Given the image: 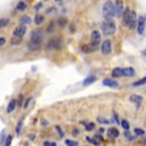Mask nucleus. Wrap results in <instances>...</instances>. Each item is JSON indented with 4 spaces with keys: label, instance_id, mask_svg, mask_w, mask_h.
<instances>
[{
    "label": "nucleus",
    "instance_id": "obj_10",
    "mask_svg": "<svg viewBox=\"0 0 146 146\" xmlns=\"http://www.w3.org/2000/svg\"><path fill=\"white\" fill-rule=\"evenodd\" d=\"M103 86H108V88H119V82L112 78H106L103 80Z\"/></svg>",
    "mask_w": 146,
    "mask_h": 146
},
{
    "label": "nucleus",
    "instance_id": "obj_38",
    "mask_svg": "<svg viewBox=\"0 0 146 146\" xmlns=\"http://www.w3.org/2000/svg\"><path fill=\"white\" fill-rule=\"evenodd\" d=\"M43 7V3H38V4H35V7H34V9H35V11H39L40 8H42Z\"/></svg>",
    "mask_w": 146,
    "mask_h": 146
},
{
    "label": "nucleus",
    "instance_id": "obj_11",
    "mask_svg": "<svg viewBox=\"0 0 146 146\" xmlns=\"http://www.w3.org/2000/svg\"><path fill=\"white\" fill-rule=\"evenodd\" d=\"M40 43H42V40H34V42H29L27 47H29V50H30V51H36V50L40 48Z\"/></svg>",
    "mask_w": 146,
    "mask_h": 146
},
{
    "label": "nucleus",
    "instance_id": "obj_42",
    "mask_svg": "<svg viewBox=\"0 0 146 146\" xmlns=\"http://www.w3.org/2000/svg\"><path fill=\"white\" fill-rule=\"evenodd\" d=\"M72 133L74 134V136H76V134H78V133H80V131H78V129H73V131H72Z\"/></svg>",
    "mask_w": 146,
    "mask_h": 146
},
{
    "label": "nucleus",
    "instance_id": "obj_21",
    "mask_svg": "<svg viewBox=\"0 0 146 146\" xmlns=\"http://www.w3.org/2000/svg\"><path fill=\"white\" fill-rule=\"evenodd\" d=\"M145 82H146V77H143V78H141V80H138V81L133 82V84H132V86H133V88H138V86L145 85Z\"/></svg>",
    "mask_w": 146,
    "mask_h": 146
},
{
    "label": "nucleus",
    "instance_id": "obj_16",
    "mask_svg": "<svg viewBox=\"0 0 146 146\" xmlns=\"http://www.w3.org/2000/svg\"><path fill=\"white\" fill-rule=\"evenodd\" d=\"M16 106H17V100L12 99L11 102H9L8 107H7V112H13V111H15V108H16Z\"/></svg>",
    "mask_w": 146,
    "mask_h": 146
},
{
    "label": "nucleus",
    "instance_id": "obj_19",
    "mask_svg": "<svg viewBox=\"0 0 146 146\" xmlns=\"http://www.w3.org/2000/svg\"><path fill=\"white\" fill-rule=\"evenodd\" d=\"M30 21H31L30 16H22V17L20 18V24H21L22 26H25V25H27V24H30Z\"/></svg>",
    "mask_w": 146,
    "mask_h": 146
},
{
    "label": "nucleus",
    "instance_id": "obj_30",
    "mask_svg": "<svg viewBox=\"0 0 146 146\" xmlns=\"http://www.w3.org/2000/svg\"><path fill=\"white\" fill-rule=\"evenodd\" d=\"M95 128V124L94 123H89V124H86V131H93V129H94Z\"/></svg>",
    "mask_w": 146,
    "mask_h": 146
},
{
    "label": "nucleus",
    "instance_id": "obj_13",
    "mask_svg": "<svg viewBox=\"0 0 146 146\" xmlns=\"http://www.w3.org/2000/svg\"><path fill=\"white\" fill-rule=\"evenodd\" d=\"M95 80H97V77H95V76H88L85 80H84L82 85H84V86H89V85H91L93 82H95Z\"/></svg>",
    "mask_w": 146,
    "mask_h": 146
},
{
    "label": "nucleus",
    "instance_id": "obj_27",
    "mask_svg": "<svg viewBox=\"0 0 146 146\" xmlns=\"http://www.w3.org/2000/svg\"><path fill=\"white\" fill-rule=\"evenodd\" d=\"M22 124H24V120H21V121L17 124V127H16V133L20 134L21 133V129H22Z\"/></svg>",
    "mask_w": 146,
    "mask_h": 146
},
{
    "label": "nucleus",
    "instance_id": "obj_5",
    "mask_svg": "<svg viewBox=\"0 0 146 146\" xmlns=\"http://www.w3.org/2000/svg\"><path fill=\"white\" fill-rule=\"evenodd\" d=\"M111 50H112V44H111V40L106 39L104 42H102V46H100V51L103 55H110L111 54Z\"/></svg>",
    "mask_w": 146,
    "mask_h": 146
},
{
    "label": "nucleus",
    "instance_id": "obj_20",
    "mask_svg": "<svg viewBox=\"0 0 146 146\" xmlns=\"http://www.w3.org/2000/svg\"><path fill=\"white\" fill-rule=\"evenodd\" d=\"M16 9L20 11V12H21V11H25V9H26V1H18L17 5H16Z\"/></svg>",
    "mask_w": 146,
    "mask_h": 146
},
{
    "label": "nucleus",
    "instance_id": "obj_37",
    "mask_svg": "<svg viewBox=\"0 0 146 146\" xmlns=\"http://www.w3.org/2000/svg\"><path fill=\"white\" fill-rule=\"evenodd\" d=\"M55 12H56V8H48L47 9V13H48V15H54Z\"/></svg>",
    "mask_w": 146,
    "mask_h": 146
},
{
    "label": "nucleus",
    "instance_id": "obj_35",
    "mask_svg": "<svg viewBox=\"0 0 146 146\" xmlns=\"http://www.w3.org/2000/svg\"><path fill=\"white\" fill-rule=\"evenodd\" d=\"M98 121H99L100 124H108V120H106V119H103V117H98Z\"/></svg>",
    "mask_w": 146,
    "mask_h": 146
},
{
    "label": "nucleus",
    "instance_id": "obj_8",
    "mask_svg": "<svg viewBox=\"0 0 146 146\" xmlns=\"http://www.w3.org/2000/svg\"><path fill=\"white\" fill-rule=\"evenodd\" d=\"M136 26V12H132L129 13V18H128V24H127V27L129 29H133Z\"/></svg>",
    "mask_w": 146,
    "mask_h": 146
},
{
    "label": "nucleus",
    "instance_id": "obj_26",
    "mask_svg": "<svg viewBox=\"0 0 146 146\" xmlns=\"http://www.w3.org/2000/svg\"><path fill=\"white\" fill-rule=\"evenodd\" d=\"M65 145L67 146H78V142L73 140H65Z\"/></svg>",
    "mask_w": 146,
    "mask_h": 146
},
{
    "label": "nucleus",
    "instance_id": "obj_22",
    "mask_svg": "<svg viewBox=\"0 0 146 146\" xmlns=\"http://www.w3.org/2000/svg\"><path fill=\"white\" fill-rule=\"evenodd\" d=\"M86 140H88V142H90V143H93V145H95V146H99V141H97L95 140V137H86Z\"/></svg>",
    "mask_w": 146,
    "mask_h": 146
},
{
    "label": "nucleus",
    "instance_id": "obj_18",
    "mask_svg": "<svg viewBox=\"0 0 146 146\" xmlns=\"http://www.w3.org/2000/svg\"><path fill=\"white\" fill-rule=\"evenodd\" d=\"M131 102H133V103H137V106H140V103L142 102V97H140V95H131Z\"/></svg>",
    "mask_w": 146,
    "mask_h": 146
},
{
    "label": "nucleus",
    "instance_id": "obj_34",
    "mask_svg": "<svg viewBox=\"0 0 146 146\" xmlns=\"http://www.w3.org/2000/svg\"><path fill=\"white\" fill-rule=\"evenodd\" d=\"M43 146H56V143L52 141H46V142H43Z\"/></svg>",
    "mask_w": 146,
    "mask_h": 146
},
{
    "label": "nucleus",
    "instance_id": "obj_29",
    "mask_svg": "<svg viewBox=\"0 0 146 146\" xmlns=\"http://www.w3.org/2000/svg\"><path fill=\"white\" fill-rule=\"evenodd\" d=\"M134 133H136L137 136H145V131L140 129V128H136V129H134Z\"/></svg>",
    "mask_w": 146,
    "mask_h": 146
},
{
    "label": "nucleus",
    "instance_id": "obj_1",
    "mask_svg": "<svg viewBox=\"0 0 146 146\" xmlns=\"http://www.w3.org/2000/svg\"><path fill=\"white\" fill-rule=\"evenodd\" d=\"M103 16L106 21H112L113 17L116 16L115 11V1H106L103 5Z\"/></svg>",
    "mask_w": 146,
    "mask_h": 146
},
{
    "label": "nucleus",
    "instance_id": "obj_23",
    "mask_svg": "<svg viewBox=\"0 0 146 146\" xmlns=\"http://www.w3.org/2000/svg\"><path fill=\"white\" fill-rule=\"evenodd\" d=\"M8 24H9L8 18H0V29H3V27L8 26Z\"/></svg>",
    "mask_w": 146,
    "mask_h": 146
},
{
    "label": "nucleus",
    "instance_id": "obj_41",
    "mask_svg": "<svg viewBox=\"0 0 146 146\" xmlns=\"http://www.w3.org/2000/svg\"><path fill=\"white\" fill-rule=\"evenodd\" d=\"M40 124H42V125H47V120L42 119V120H40Z\"/></svg>",
    "mask_w": 146,
    "mask_h": 146
},
{
    "label": "nucleus",
    "instance_id": "obj_39",
    "mask_svg": "<svg viewBox=\"0 0 146 146\" xmlns=\"http://www.w3.org/2000/svg\"><path fill=\"white\" fill-rule=\"evenodd\" d=\"M4 43H5V38H3V36H1V38H0V47H1Z\"/></svg>",
    "mask_w": 146,
    "mask_h": 146
},
{
    "label": "nucleus",
    "instance_id": "obj_31",
    "mask_svg": "<svg viewBox=\"0 0 146 146\" xmlns=\"http://www.w3.org/2000/svg\"><path fill=\"white\" fill-rule=\"evenodd\" d=\"M55 129H56V132L59 133V136H60V137H64V132H63V129H61L59 125H56V127H55Z\"/></svg>",
    "mask_w": 146,
    "mask_h": 146
},
{
    "label": "nucleus",
    "instance_id": "obj_12",
    "mask_svg": "<svg viewBox=\"0 0 146 146\" xmlns=\"http://www.w3.org/2000/svg\"><path fill=\"white\" fill-rule=\"evenodd\" d=\"M34 40H42V35H40L39 30H33L30 34V42H34Z\"/></svg>",
    "mask_w": 146,
    "mask_h": 146
},
{
    "label": "nucleus",
    "instance_id": "obj_24",
    "mask_svg": "<svg viewBox=\"0 0 146 146\" xmlns=\"http://www.w3.org/2000/svg\"><path fill=\"white\" fill-rule=\"evenodd\" d=\"M67 22H68V20L65 17H60L58 20V25H59V26H61V27L65 26V24H67Z\"/></svg>",
    "mask_w": 146,
    "mask_h": 146
},
{
    "label": "nucleus",
    "instance_id": "obj_25",
    "mask_svg": "<svg viewBox=\"0 0 146 146\" xmlns=\"http://www.w3.org/2000/svg\"><path fill=\"white\" fill-rule=\"evenodd\" d=\"M34 22H35L36 25H40V24L43 22V16L36 15V16H35V18H34Z\"/></svg>",
    "mask_w": 146,
    "mask_h": 146
},
{
    "label": "nucleus",
    "instance_id": "obj_32",
    "mask_svg": "<svg viewBox=\"0 0 146 146\" xmlns=\"http://www.w3.org/2000/svg\"><path fill=\"white\" fill-rule=\"evenodd\" d=\"M112 115H113V121H115V123H120V119H119L117 113H116L115 111H112Z\"/></svg>",
    "mask_w": 146,
    "mask_h": 146
},
{
    "label": "nucleus",
    "instance_id": "obj_17",
    "mask_svg": "<svg viewBox=\"0 0 146 146\" xmlns=\"http://www.w3.org/2000/svg\"><path fill=\"white\" fill-rule=\"evenodd\" d=\"M124 76V72H123V68H115L112 70V77H123Z\"/></svg>",
    "mask_w": 146,
    "mask_h": 146
},
{
    "label": "nucleus",
    "instance_id": "obj_2",
    "mask_svg": "<svg viewBox=\"0 0 146 146\" xmlns=\"http://www.w3.org/2000/svg\"><path fill=\"white\" fill-rule=\"evenodd\" d=\"M115 30H116V25L113 22V20L112 21H104L102 24V33L104 35H112L115 33Z\"/></svg>",
    "mask_w": 146,
    "mask_h": 146
},
{
    "label": "nucleus",
    "instance_id": "obj_6",
    "mask_svg": "<svg viewBox=\"0 0 146 146\" xmlns=\"http://www.w3.org/2000/svg\"><path fill=\"white\" fill-rule=\"evenodd\" d=\"M25 33H26V26L18 25V26L15 27V30H13V38H20L21 39Z\"/></svg>",
    "mask_w": 146,
    "mask_h": 146
},
{
    "label": "nucleus",
    "instance_id": "obj_15",
    "mask_svg": "<svg viewBox=\"0 0 146 146\" xmlns=\"http://www.w3.org/2000/svg\"><path fill=\"white\" fill-rule=\"evenodd\" d=\"M119 134H120V133H119V131L116 129V128L112 127V128H110V129H108V136L111 137V138H117Z\"/></svg>",
    "mask_w": 146,
    "mask_h": 146
},
{
    "label": "nucleus",
    "instance_id": "obj_43",
    "mask_svg": "<svg viewBox=\"0 0 146 146\" xmlns=\"http://www.w3.org/2000/svg\"><path fill=\"white\" fill-rule=\"evenodd\" d=\"M30 98H29V99H26V102H25V104H24V107H25V108H26V107H27V104H29V102H30Z\"/></svg>",
    "mask_w": 146,
    "mask_h": 146
},
{
    "label": "nucleus",
    "instance_id": "obj_28",
    "mask_svg": "<svg viewBox=\"0 0 146 146\" xmlns=\"http://www.w3.org/2000/svg\"><path fill=\"white\" fill-rule=\"evenodd\" d=\"M120 124H121V127L124 128L125 131H129V123H128L127 120H121V121H120Z\"/></svg>",
    "mask_w": 146,
    "mask_h": 146
},
{
    "label": "nucleus",
    "instance_id": "obj_14",
    "mask_svg": "<svg viewBox=\"0 0 146 146\" xmlns=\"http://www.w3.org/2000/svg\"><path fill=\"white\" fill-rule=\"evenodd\" d=\"M123 72H124V76L125 77H133L134 76V73H136V70L133 69V68H124L123 69Z\"/></svg>",
    "mask_w": 146,
    "mask_h": 146
},
{
    "label": "nucleus",
    "instance_id": "obj_3",
    "mask_svg": "<svg viewBox=\"0 0 146 146\" xmlns=\"http://www.w3.org/2000/svg\"><path fill=\"white\" fill-rule=\"evenodd\" d=\"M61 46H63V40L59 36H55L52 39L48 40V44H47V50H60Z\"/></svg>",
    "mask_w": 146,
    "mask_h": 146
},
{
    "label": "nucleus",
    "instance_id": "obj_40",
    "mask_svg": "<svg viewBox=\"0 0 146 146\" xmlns=\"http://www.w3.org/2000/svg\"><path fill=\"white\" fill-rule=\"evenodd\" d=\"M125 136L128 137V140H131V141H132V140H133V138H134V137H133V136H131V134L128 133V132H127V133H125Z\"/></svg>",
    "mask_w": 146,
    "mask_h": 146
},
{
    "label": "nucleus",
    "instance_id": "obj_7",
    "mask_svg": "<svg viewBox=\"0 0 146 146\" xmlns=\"http://www.w3.org/2000/svg\"><path fill=\"white\" fill-rule=\"evenodd\" d=\"M94 47H98V44H100V33L98 30H94L91 33V43Z\"/></svg>",
    "mask_w": 146,
    "mask_h": 146
},
{
    "label": "nucleus",
    "instance_id": "obj_4",
    "mask_svg": "<svg viewBox=\"0 0 146 146\" xmlns=\"http://www.w3.org/2000/svg\"><path fill=\"white\" fill-rule=\"evenodd\" d=\"M145 21H146L145 16H140L138 20L136 21L137 30H138V34H140V35H143V34H145Z\"/></svg>",
    "mask_w": 146,
    "mask_h": 146
},
{
    "label": "nucleus",
    "instance_id": "obj_33",
    "mask_svg": "<svg viewBox=\"0 0 146 146\" xmlns=\"http://www.w3.org/2000/svg\"><path fill=\"white\" fill-rule=\"evenodd\" d=\"M20 43H21V39H20V38H13L12 39V44L17 46V44H20Z\"/></svg>",
    "mask_w": 146,
    "mask_h": 146
},
{
    "label": "nucleus",
    "instance_id": "obj_9",
    "mask_svg": "<svg viewBox=\"0 0 146 146\" xmlns=\"http://www.w3.org/2000/svg\"><path fill=\"white\" fill-rule=\"evenodd\" d=\"M115 11H116V16H123V13H124L123 1H115Z\"/></svg>",
    "mask_w": 146,
    "mask_h": 146
},
{
    "label": "nucleus",
    "instance_id": "obj_36",
    "mask_svg": "<svg viewBox=\"0 0 146 146\" xmlns=\"http://www.w3.org/2000/svg\"><path fill=\"white\" fill-rule=\"evenodd\" d=\"M11 142H12V136H8L7 137V141H5V146H9Z\"/></svg>",
    "mask_w": 146,
    "mask_h": 146
}]
</instances>
